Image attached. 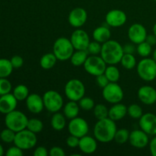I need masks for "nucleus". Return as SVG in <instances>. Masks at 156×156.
<instances>
[{
  "label": "nucleus",
  "instance_id": "f257e3e1",
  "mask_svg": "<svg viewBox=\"0 0 156 156\" xmlns=\"http://www.w3.org/2000/svg\"><path fill=\"white\" fill-rule=\"evenodd\" d=\"M117 125L115 121L109 117L98 120L94 127V136L98 141L107 143L114 140L117 132Z\"/></svg>",
  "mask_w": 156,
  "mask_h": 156
},
{
  "label": "nucleus",
  "instance_id": "f03ea898",
  "mask_svg": "<svg viewBox=\"0 0 156 156\" xmlns=\"http://www.w3.org/2000/svg\"><path fill=\"white\" fill-rule=\"evenodd\" d=\"M123 54V46L114 40H109L104 43L100 53L102 59L108 65H116L120 62Z\"/></svg>",
  "mask_w": 156,
  "mask_h": 156
},
{
  "label": "nucleus",
  "instance_id": "7ed1b4c3",
  "mask_svg": "<svg viewBox=\"0 0 156 156\" xmlns=\"http://www.w3.org/2000/svg\"><path fill=\"white\" fill-rule=\"evenodd\" d=\"M28 120L29 119L24 113L14 110L12 112L5 114V124L6 127L17 133L27 128Z\"/></svg>",
  "mask_w": 156,
  "mask_h": 156
},
{
  "label": "nucleus",
  "instance_id": "20e7f679",
  "mask_svg": "<svg viewBox=\"0 0 156 156\" xmlns=\"http://www.w3.org/2000/svg\"><path fill=\"white\" fill-rule=\"evenodd\" d=\"M74 50L75 48L70 39L66 37H59L54 42L53 53L58 60L66 61L70 59L72 55L74 53Z\"/></svg>",
  "mask_w": 156,
  "mask_h": 156
},
{
  "label": "nucleus",
  "instance_id": "39448f33",
  "mask_svg": "<svg viewBox=\"0 0 156 156\" xmlns=\"http://www.w3.org/2000/svg\"><path fill=\"white\" fill-rule=\"evenodd\" d=\"M139 76L146 82H152L156 78V62L153 59L144 58L136 66Z\"/></svg>",
  "mask_w": 156,
  "mask_h": 156
},
{
  "label": "nucleus",
  "instance_id": "423d86ee",
  "mask_svg": "<svg viewBox=\"0 0 156 156\" xmlns=\"http://www.w3.org/2000/svg\"><path fill=\"white\" fill-rule=\"evenodd\" d=\"M37 143L36 133L31 132L27 128L23 130L17 132L15 134L14 144L22 150L33 149Z\"/></svg>",
  "mask_w": 156,
  "mask_h": 156
},
{
  "label": "nucleus",
  "instance_id": "0eeeda50",
  "mask_svg": "<svg viewBox=\"0 0 156 156\" xmlns=\"http://www.w3.org/2000/svg\"><path fill=\"white\" fill-rule=\"evenodd\" d=\"M64 90L67 98L73 101H79L85 94V87L83 82L77 79H73L68 81Z\"/></svg>",
  "mask_w": 156,
  "mask_h": 156
},
{
  "label": "nucleus",
  "instance_id": "6e6552de",
  "mask_svg": "<svg viewBox=\"0 0 156 156\" xmlns=\"http://www.w3.org/2000/svg\"><path fill=\"white\" fill-rule=\"evenodd\" d=\"M84 69L88 74L94 76H98L105 73L107 68V63L98 55H91L88 56L84 63Z\"/></svg>",
  "mask_w": 156,
  "mask_h": 156
},
{
  "label": "nucleus",
  "instance_id": "1a4fd4ad",
  "mask_svg": "<svg viewBox=\"0 0 156 156\" xmlns=\"http://www.w3.org/2000/svg\"><path fill=\"white\" fill-rule=\"evenodd\" d=\"M44 108L51 113L59 112L63 106V98L59 92L53 90L46 91L43 95Z\"/></svg>",
  "mask_w": 156,
  "mask_h": 156
},
{
  "label": "nucleus",
  "instance_id": "9d476101",
  "mask_svg": "<svg viewBox=\"0 0 156 156\" xmlns=\"http://www.w3.org/2000/svg\"><path fill=\"white\" fill-rule=\"evenodd\" d=\"M102 95L106 101L114 105L121 101L124 94L122 88L117 82H109V84L103 88Z\"/></svg>",
  "mask_w": 156,
  "mask_h": 156
},
{
  "label": "nucleus",
  "instance_id": "9b49d317",
  "mask_svg": "<svg viewBox=\"0 0 156 156\" xmlns=\"http://www.w3.org/2000/svg\"><path fill=\"white\" fill-rule=\"evenodd\" d=\"M68 130L70 135L81 138L88 134L89 127L85 119L76 117L70 120L68 124Z\"/></svg>",
  "mask_w": 156,
  "mask_h": 156
},
{
  "label": "nucleus",
  "instance_id": "f8f14e48",
  "mask_svg": "<svg viewBox=\"0 0 156 156\" xmlns=\"http://www.w3.org/2000/svg\"><path fill=\"white\" fill-rule=\"evenodd\" d=\"M70 41L76 50H86L91 42L88 33L82 29L74 30L71 35Z\"/></svg>",
  "mask_w": 156,
  "mask_h": 156
},
{
  "label": "nucleus",
  "instance_id": "ddd939ff",
  "mask_svg": "<svg viewBox=\"0 0 156 156\" xmlns=\"http://www.w3.org/2000/svg\"><path fill=\"white\" fill-rule=\"evenodd\" d=\"M147 35L146 27L141 24L136 23L132 24L128 29V37L134 44H139L146 41Z\"/></svg>",
  "mask_w": 156,
  "mask_h": 156
},
{
  "label": "nucleus",
  "instance_id": "4468645a",
  "mask_svg": "<svg viewBox=\"0 0 156 156\" xmlns=\"http://www.w3.org/2000/svg\"><path fill=\"white\" fill-rule=\"evenodd\" d=\"M127 20V16L123 11L120 9H113L105 16V21L109 26L113 27H119L123 26Z\"/></svg>",
  "mask_w": 156,
  "mask_h": 156
},
{
  "label": "nucleus",
  "instance_id": "2eb2a0df",
  "mask_svg": "<svg viewBox=\"0 0 156 156\" xmlns=\"http://www.w3.org/2000/svg\"><path fill=\"white\" fill-rule=\"evenodd\" d=\"M140 129L150 136L156 135V115L152 113L143 114L139 121Z\"/></svg>",
  "mask_w": 156,
  "mask_h": 156
},
{
  "label": "nucleus",
  "instance_id": "dca6fc26",
  "mask_svg": "<svg viewBox=\"0 0 156 156\" xmlns=\"http://www.w3.org/2000/svg\"><path fill=\"white\" fill-rule=\"evenodd\" d=\"M88 18V14L85 9L77 7L73 9L69 14L68 20L70 25L74 27H81L85 24Z\"/></svg>",
  "mask_w": 156,
  "mask_h": 156
},
{
  "label": "nucleus",
  "instance_id": "f3484780",
  "mask_svg": "<svg viewBox=\"0 0 156 156\" xmlns=\"http://www.w3.org/2000/svg\"><path fill=\"white\" fill-rule=\"evenodd\" d=\"M148 134L142 129H135L129 133V142L130 145L137 149H143L149 144Z\"/></svg>",
  "mask_w": 156,
  "mask_h": 156
},
{
  "label": "nucleus",
  "instance_id": "a211bd4d",
  "mask_svg": "<svg viewBox=\"0 0 156 156\" xmlns=\"http://www.w3.org/2000/svg\"><path fill=\"white\" fill-rule=\"evenodd\" d=\"M138 98L145 105H153L156 102V90L150 85H143L138 90Z\"/></svg>",
  "mask_w": 156,
  "mask_h": 156
},
{
  "label": "nucleus",
  "instance_id": "6ab92c4d",
  "mask_svg": "<svg viewBox=\"0 0 156 156\" xmlns=\"http://www.w3.org/2000/svg\"><path fill=\"white\" fill-rule=\"evenodd\" d=\"M27 110L33 114H40L44 110V105L43 98L38 94H30L26 99Z\"/></svg>",
  "mask_w": 156,
  "mask_h": 156
},
{
  "label": "nucleus",
  "instance_id": "aec40b11",
  "mask_svg": "<svg viewBox=\"0 0 156 156\" xmlns=\"http://www.w3.org/2000/svg\"><path fill=\"white\" fill-rule=\"evenodd\" d=\"M18 100L13 94H4L0 96V113L7 114L16 109Z\"/></svg>",
  "mask_w": 156,
  "mask_h": 156
},
{
  "label": "nucleus",
  "instance_id": "412c9836",
  "mask_svg": "<svg viewBox=\"0 0 156 156\" xmlns=\"http://www.w3.org/2000/svg\"><path fill=\"white\" fill-rule=\"evenodd\" d=\"M79 148L85 154H92L97 150V140L90 136H84L79 140Z\"/></svg>",
  "mask_w": 156,
  "mask_h": 156
},
{
  "label": "nucleus",
  "instance_id": "4be33fe9",
  "mask_svg": "<svg viewBox=\"0 0 156 156\" xmlns=\"http://www.w3.org/2000/svg\"><path fill=\"white\" fill-rule=\"evenodd\" d=\"M126 114H127V107L119 102V103L114 104V105L110 108L108 117L116 122L122 120Z\"/></svg>",
  "mask_w": 156,
  "mask_h": 156
},
{
  "label": "nucleus",
  "instance_id": "5701e85b",
  "mask_svg": "<svg viewBox=\"0 0 156 156\" xmlns=\"http://www.w3.org/2000/svg\"><path fill=\"white\" fill-rule=\"evenodd\" d=\"M93 39L95 41L104 44L109 41L111 36V32L109 28L104 26H100V27H96L94 30L92 34Z\"/></svg>",
  "mask_w": 156,
  "mask_h": 156
},
{
  "label": "nucleus",
  "instance_id": "b1692460",
  "mask_svg": "<svg viewBox=\"0 0 156 156\" xmlns=\"http://www.w3.org/2000/svg\"><path fill=\"white\" fill-rule=\"evenodd\" d=\"M79 109H80V107H79L77 101H70L64 106L63 114L67 119L71 120V119L78 117L79 113Z\"/></svg>",
  "mask_w": 156,
  "mask_h": 156
},
{
  "label": "nucleus",
  "instance_id": "393cba45",
  "mask_svg": "<svg viewBox=\"0 0 156 156\" xmlns=\"http://www.w3.org/2000/svg\"><path fill=\"white\" fill-rule=\"evenodd\" d=\"M51 126L53 129L56 131H60L65 128L66 124V120L64 114H60L59 112L54 113L51 118Z\"/></svg>",
  "mask_w": 156,
  "mask_h": 156
},
{
  "label": "nucleus",
  "instance_id": "a878e982",
  "mask_svg": "<svg viewBox=\"0 0 156 156\" xmlns=\"http://www.w3.org/2000/svg\"><path fill=\"white\" fill-rule=\"evenodd\" d=\"M88 53L87 50H76L73 53L70 58L71 63L74 66H83L88 58Z\"/></svg>",
  "mask_w": 156,
  "mask_h": 156
},
{
  "label": "nucleus",
  "instance_id": "bb28decb",
  "mask_svg": "<svg viewBox=\"0 0 156 156\" xmlns=\"http://www.w3.org/2000/svg\"><path fill=\"white\" fill-rule=\"evenodd\" d=\"M56 60L57 59L53 53H46L44 56H41V59H40V65H41V68H43L44 69H50L54 66Z\"/></svg>",
  "mask_w": 156,
  "mask_h": 156
},
{
  "label": "nucleus",
  "instance_id": "cd10ccee",
  "mask_svg": "<svg viewBox=\"0 0 156 156\" xmlns=\"http://www.w3.org/2000/svg\"><path fill=\"white\" fill-rule=\"evenodd\" d=\"M13 69L10 59H0V78L9 77L12 74Z\"/></svg>",
  "mask_w": 156,
  "mask_h": 156
},
{
  "label": "nucleus",
  "instance_id": "c85d7f7f",
  "mask_svg": "<svg viewBox=\"0 0 156 156\" xmlns=\"http://www.w3.org/2000/svg\"><path fill=\"white\" fill-rule=\"evenodd\" d=\"M105 75L107 76L110 82H117L120 77V70L114 65H110L109 66H107L105 71Z\"/></svg>",
  "mask_w": 156,
  "mask_h": 156
},
{
  "label": "nucleus",
  "instance_id": "c756f323",
  "mask_svg": "<svg viewBox=\"0 0 156 156\" xmlns=\"http://www.w3.org/2000/svg\"><path fill=\"white\" fill-rule=\"evenodd\" d=\"M14 96L15 97V98L18 101H24L27 99V98L28 97L29 94V90L26 85H18L14 88L13 93Z\"/></svg>",
  "mask_w": 156,
  "mask_h": 156
},
{
  "label": "nucleus",
  "instance_id": "7c9ffc66",
  "mask_svg": "<svg viewBox=\"0 0 156 156\" xmlns=\"http://www.w3.org/2000/svg\"><path fill=\"white\" fill-rule=\"evenodd\" d=\"M120 62L123 68L126 69H132L136 66V57L133 54H129V53H124Z\"/></svg>",
  "mask_w": 156,
  "mask_h": 156
},
{
  "label": "nucleus",
  "instance_id": "2f4dec72",
  "mask_svg": "<svg viewBox=\"0 0 156 156\" xmlns=\"http://www.w3.org/2000/svg\"><path fill=\"white\" fill-rule=\"evenodd\" d=\"M44 128V123L41 120L37 118H31L28 120L27 129L34 133H39Z\"/></svg>",
  "mask_w": 156,
  "mask_h": 156
},
{
  "label": "nucleus",
  "instance_id": "473e14b6",
  "mask_svg": "<svg viewBox=\"0 0 156 156\" xmlns=\"http://www.w3.org/2000/svg\"><path fill=\"white\" fill-rule=\"evenodd\" d=\"M129 131L126 129H117L114 136V140L118 144H124L126 142L129 141Z\"/></svg>",
  "mask_w": 156,
  "mask_h": 156
},
{
  "label": "nucleus",
  "instance_id": "72a5a7b5",
  "mask_svg": "<svg viewBox=\"0 0 156 156\" xmlns=\"http://www.w3.org/2000/svg\"><path fill=\"white\" fill-rule=\"evenodd\" d=\"M152 46L148 44L146 41H143V42L137 44L136 53L142 57H148L152 53Z\"/></svg>",
  "mask_w": 156,
  "mask_h": 156
},
{
  "label": "nucleus",
  "instance_id": "f704fd0d",
  "mask_svg": "<svg viewBox=\"0 0 156 156\" xmlns=\"http://www.w3.org/2000/svg\"><path fill=\"white\" fill-rule=\"evenodd\" d=\"M108 112L109 110L105 105L102 104H98L94 108V115L98 120L108 117Z\"/></svg>",
  "mask_w": 156,
  "mask_h": 156
},
{
  "label": "nucleus",
  "instance_id": "c9c22d12",
  "mask_svg": "<svg viewBox=\"0 0 156 156\" xmlns=\"http://www.w3.org/2000/svg\"><path fill=\"white\" fill-rule=\"evenodd\" d=\"M127 114L131 118L140 119L143 116V109L140 105L136 104H133L127 108Z\"/></svg>",
  "mask_w": 156,
  "mask_h": 156
},
{
  "label": "nucleus",
  "instance_id": "e433bc0d",
  "mask_svg": "<svg viewBox=\"0 0 156 156\" xmlns=\"http://www.w3.org/2000/svg\"><path fill=\"white\" fill-rule=\"evenodd\" d=\"M15 134H16V133H15V131L12 130V129H9V128L6 127V129H3V130L0 133V139H1V140L3 143H14Z\"/></svg>",
  "mask_w": 156,
  "mask_h": 156
},
{
  "label": "nucleus",
  "instance_id": "4c0bfd02",
  "mask_svg": "<svg viewBox=\"0 0 156 156\" xmlns=\"http://www.w3.org/2000/svg\"><path fill=\"white\" fill-rule=\"evenodd\" d=\"M79 105L80 108H82L84 111H91L94 109V101L92 98L88 97H85L80 99L79 101Z\"/></svg>",
  "mask_w": 156,
  "mask_h": 156
},
{
  "label": "nucleus",
  "instance_id": "58836bf2",
  "mask_svg": "<svg viewBox=\"0 0 156 156\" xmlns=\"http://www.w3.org/2000/svg\"><path fill=\"white\" fill-rule=\"evenodd\" d=\"M12 89V83L7 78H0V96L9 94Z\"/></svg>",
  "mask_w": 156,
  "mask_h": 156
},
{
  "label": "nucleus",
  "instance_id": "ea45409f",
  "mask_svg": "<svg viewBox=\"0 0 156 156\" xmlns=\"http://www.w3.org/2000/svg\"><path fill=\"white\" fill-rule=\"evenodd\" d=\"M101 47L102 45H101V43L94 41L90 42L86 50L91 55H98L101 51Z\"/></svg>",
  "mask_w": 156,
  "mask_h": 156
},
{
  "label": "nucleus",
  "instance_id": "a19ab883",
  "mask_svg": "<svg viewBox=\"0 0 156 156\" xmlns=\"http://www.w3.org/2000/svg\"><path fill=\"white\" fill-rule=\"evenodd\" d=\"M5 155L6 156H22L24 155V152L22 149L15 145L8 149Z\"/></svg>",
  "mask_w": 156,
  "mask_h": 156
},
{
  "label": "nucleus",
  "instance_id": "79ce46f5",
  "mask_svg": "<svg viewBox=\"0 0 156 156\" xmlns=\"http://www.w3.org/2000/svg\"><path fill=\"white\" fill-rule=\"evenodd\" d=\"M10 61L14 69L21 68L23 64H24V59L21 56H18V55H15V56H12L11 58Z\"/></svg>",
  "mask_w": 156,
  "mask_h": 156
},
{
  "label": "nucleus",
  "instance_id": "37998d69",
  "mask_svg": "<svg viewBox=\"0 0 156 156\" xmlns=\"http://www.w3.org/2000/svg\"><path fill=\"white\" fill-rule=\"evenodd\" d=\"M109 80H108L107 76L105 75V73L96 76V83L101 88H104L105 86H107L109 84Z\"/></svg>",
  "mask_w": 156,
  "mask_h": 156
},
{
  "label": "nucleus",
  "instance_id": "c03bdc74",
  "mask_svg": "<svg viewBox=\"0 0 156 156\" xmlns=\"http://www.w3.org/2000/svg\"><path fill=\"white\" fill-rule=\"evenodd\" d=\"M79 140H80V138H79V137L75 136H73V135H70L66 139L67 146L70 148L79 147Z\"/></svg>",
  "mask_w": 156,
  "mask_h": 156
},
{
  "label": "nucleus",
  "instance_id": "a18cd8bd",
  "mask_svg": "<svg viewBox=\"0 0 156 156\" xmlns=\"http://www.w3.org/2000/svg\"><path fill=\"white\" fill-rule=\"evenodd\" d=\"M49 154H50V156H64L66 155L63 149H62V148L59 147V146L52 147L51 149H50Z\"/></svg>",
  "mask_w": 156,
  "mask_h": 156
},
{
  "label": "nucleus",
  "instance_id": "49530a36",
  "mask_svg": "<svg viewBox=\"0 0 156 156\" xmlns=\"http://www.w3.org/2000/svg\"><path fill=\"white\" fill-rule=\"evenodd\" d=\"M123 53H129V54H134L135 52H136V47L133 44H127L123 46Z\"/></svg>",
  "mask_w": 156,
  "mask_h": 156
},
{
  "label": "nucleus",
  "instance_id": "de8ad7c7",
  "mask_svg": "<svg viewBox=\"0 0 156 156\" xmlns=\"http://www.w3.org/2000/svg\"><path fill=\"white\" fill-rule=\"evenodd\" d=\"M48 155L47 149L44 146H38L34 151V156H47Z\"/></svg>",
  "mask_w": 156,
  "mask_h": 156
},
{
  "label": "nucleus",
  "instance_id": "09e8293b",
  "mask_svg": "<svg viewBox=\"0 0 156 156\" xmlns=\"http://www.w3.org/2000/svg\"><path fill=\"white\" fill-rule=\"evenodd\" d=\"M149 150L152 155L156 156V135L149 143Z\"/></svg>",
  "mask_w": 156,
  "mask_h": 156
},
{
  "label": "nucleus",
  "instance_id": "8fccbe9b",
  "mask_svg": "<svg viewBox=\"0 0 156 156\" xmlns=\"http://www.w3.org/2000/svg\"><path fill=\"white\" fill-rule=\"evenodd\" d=\"M146 41L148 44H150L151 46H154L156 44V36L155 34H151V35H147L146 37Z\"/></svg>",
  "mask_w": 156,
  "mask_h": 156
},
{
  "label": "nucleus",
  "instance_id": "3c124183",
  "mask_svg": "<svg viewBox=\"0 0 156 156\" xmlns=\"http://www.w3.org/2000/svg\"><path fill=\"white\" fill-rule=\"evenodd\" d=\"M4 154V149H3V146L0 144V156H2Z\"/></svg>",
  "mask_w": 156,
  "mask_h": 156
},
{
  "label": "nucleus",
  "instance_id": "603ef678",
  "mask_svg": "<svg viewBox=\"0 0 156 156\" xmlns=\"http://www.w3.org/2000/svg\"><path fill=\"white\" fill-rule=\"evenodd\" d=\"M152 59H154V60L156 62V48L155 49V50L153 51V53H152Z\"/></svg>",
  "mask_w": 156,
  "mask_h": 156
},
{
  "label": "nucleus",
  "instance_id": "864d4df0",
  "mask_svg": "<svg viewBox=\"0 0 156 156\" xmlns=\"http://www.w3.org/2000/svg\"><path fill=\"white\" fill-rule=\"evenodd\" d=\"M153 34L156 36V23L153 26Z\"/></svg>",
  "mask_w": 156,
  "mask_h": 156
},
{
  "label": "nucleus",
  "instance_id": "5fc2aeb1",
  "mask_svg": "<svg viewBox=\"0 0 156 156\" xmlns=\"http://www.w3.org/2000/svg\"><path fill=\"white\" fill-rule=\"evenodd\" d=\"M154 1H155V2H156V0H154Z\"/></svg>",
  "mask_w": 156,
  "mask_h": 156
}]
</instances>
